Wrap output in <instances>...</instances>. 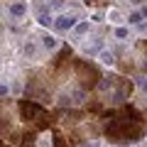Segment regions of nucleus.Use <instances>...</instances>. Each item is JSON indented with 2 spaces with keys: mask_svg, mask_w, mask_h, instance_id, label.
I'll return each mask as SVG.
<instances>
[{
  "mask_svg": "<svg viewBox=\"0 0 147 147\" xmlns=\"http://www.w3.org/2000/svg\"><path fill=\"white\" fill-rule=\"evenodd\" d=\"M130 3H142V0H130Z\"/></svg>",
  "mask_w": 147,
  "mask_h": 147,
  "instance_id": "nucleus-21",
  "label": "nucleus"
},
{
  "mask_svg": "<svg viewBox=\"0 0 147 147\" xmlns=\"http://www.w3.org/2000/svg\"><path fill=\"white\" fill-rule=\"evenodd\" d=\"M115 37H120V39H123V37H127V30H125V27H118V30H115Z\"/></svg>",
  "mask_w": 147,
  "mask_h": 147,
  "instance_id": "nucleus-17",
  "label": "nucleus"
},
{
  "mask_svg": "<svg viewBox=\"0 0 147 147\" xmlns=\"http://www.w3.org/2000/svg\"><path fill=\"white\" fill-rule=\"evenodd\" d=\"M42 44H44V47H47V49H54V47H57V37L47 34V37H44V39H42Z\"/></svg>",
  "mask_w": 147,
  "mask_h": 147,
  "instance_id": "nucleus-13",
  "label": "nucleus"
},
{
  "mask_svg": "<svg viewBox=\"0 0 147 147\" xmlns=\"http://www.w3.org/2000/svg\"><path fill=\"white\" fill-rule=\"evenodd\" d=\"M0 147H12V145H7V142L3 140V137H0Z\"/></svg>",
  "mask_w": 147,
  "mask_h": 147,
  "instance_id": "nucleus-19",
  "label": "nucleus"
},
{
  "mask_svg": "<svg viewBox=\"0 0 147 147\" xmlns=\"http://www.w3.org/2000/svg\"><path fill=\"white\" fill-rule=\"evenodd\" d=\"M140 15H142V17H147V5H145V7L140 10Z\"/></svg>",
  "mask_w": 147,
  "mask_h": 147,
  "instance_id": "nucleus-20",
  "label": "nucleus"
},
{
  "mask_svg": "<svg viewBox=\"0 0 147 147\" xmlns=\"http://www.w3.org/2000/svg\"><path fill=\"white\" fill-rule=\"evenodd\" d=\"M71 69L74 76H76V84H79L81 91H93L98 86V81L103 79V71H100L98 64L88 61V59H71Z\"/></svg>",
  "mask_w": 147,
  "mask_h": 147,
  "instance_id": "nucleus-5",
  "label": "nucleus"
},
{
  "mask_svg": "<svg viewBox=\"0 0 147 147\" xmlns=\"http://www.w3.org/2000/svg\"><path fill=\"white\" fill-rule=\"evenodd\" d=\"M49 79H52V76H49V69H47V71H44V69L32 71L30 79H27V88H25L27 98L37 100V103H42V105L49 103V100L54 98V84Z\"/></svg>",
  "mask_w": 147,
  "mask_h": 147,
  "instance_id": "nucleus-4",
  "label": "nucleus"
},
{
  "mask_svg": "<svg viewBox=\"0 0 147 147\" xmlns=\"http://www.w3.org/2000/svg\"><path fill=\"white\" fill-rule=\"evenodd\" d=\"M100 61H103V64H113V54H110V52H103V54H100Z\"/></svg>",
  "mask_w": 147,
  "mask_h": 147,
  "instance_id": "nucleus-16",
  "label": "nucleus"
},
{
  "mask_svg": "<svg viewBox=\"0 0 147 147\" xmlns=\"http://www.w3.org/2000/svg\"><path fill=\"white\" fill-rule=\"evenodd\" d=\"M71 59H74V49L69 47V44H64L61 49L57 52V57L52 59V74L54 76H59V79H64L69 74V69H71Z\"/></svg>",
  "mask_w": 147,
  "mask_h": 147,
  "instance_id": "nucleus-6",
  "label": "nucleus"
},
{
  "mask_svg": "<svg viewBox=\"0 0 147 147\" xmlns=\"http://www.w3.org/2000/svg\"><path fill=\"white\" fill-rule=\"evenodd\" d=\"M37 20H39V25H42V27H52V22H54L44 5H37Z\"/></svg>",
  "mask_w": 147,
  "mask_h": 147,
  "instance_id": "nucleus-8",
  "label": "nucleus"
},
{
  "mask_svg": "<svg viewBox=\"0 0 147 147\" xmlns=\"http://www.w3.org/2000/svg\"><path fill=\"white\" fill-rule=\"evenodd\" d=\"M0 96H7V88H5V86H0Z\"/></svg>",
  "mask_w": 147,
  "mask_h": 147,
  "instance_id": "nucleus-18",
  "label": "nucleus"
},
{
  "mask_svg": "<svg viewBox=\"0 0 147 147\" xmlns=\"http://www.w3.org/2000/svg\"><path fill=\"white\" fill-rule=\"evenodd\" d=\"M118 66H120V71H125V74H135V64H132L130 59H123Z\"/></svg>",
  "mask_w": 147,
  "mask_h": 147,
  "instance_id": "nucleus-12",
  "label": "nucleus"
},
{
  "mask_svg": "<svg viewBox=\"0 0 147 147\" xmlns=\"http://www.w3.org/2000/svg\"><path fill=\"white\" fill-rule=\"evenodd\" d=\"M127 22H130V25H140L142 15H140V12H130V15H127Z\"/></svg>",
  "mask_w": 147,
  "mask_h": 147,
  "instance_id": "nucleus-14",
  "label": "nucleus"
},
{
  "mask_svg": "<svg viewBox=\"0 0 147 147\" xmlns=\"http://www.w3.org/2000/svg\"><path fill=\"white\" fill-rule=\"evenodd\" d=\"M137 52L142 54V71L147 74V39H140L137 42Z\"/></svg>",
  "mask_w": 147,
  "mask_h": 147,
  "instance_id": "nucleus-10",
  "label": "nucleus"
},
{
  "mask_svg": "<svg viewBox=\"0 0 147 147\" xmlns=\"http://www.w3.org/2000/svg\"><path fill=\"white\" fill-rule=\"evenodd\" d=\"M25 12H27V7L22 5V3H12V5H10V15L12 17H22Z\"/></svg>",
  "mask_w": 147,
  "mask_h": 147,
  "instance_id": "nucleus-11",
  "label": "nucleus"
},
{
  "mask_svg": "<svg viewBox=\"0 0 147 147\" xmlns=\"http://www.w3.org/2000/svg\"><path fill=\"white\" fill-rule=\"evenodd\" d=\"M52 25H54L57 32H66V30H74V27H76V17L74 15H61V17H57V22H52Z\"/></svg>",
  "mask_w": 147,
  "mask_h": 147,
  "instance_id": "nucleus-7",
  "label": "nucleus"
},
{
  "mask_svg": "<svg viewBox=\"0 0 147 147\" xmlns=\"http://www.w3.org/2000/svg\"><path fill=\"white\" fill-rule=\"evenodd\" d=\"M74 30L79 32V34H84V32H88V22H79V25L74 27Z\"/></svg>",
  "mask_w": 147,
  "mask_h": 147,
  "instance_id": "nucleus-15",
  "label": "nucleus"
},
{
  "mask_svg": "<svg viewBox=\"0 0 147 147\" xmlns=\"http://www.w3.org/2000/svg\"><path fill=\"white\" fill-rule=\"evenodd\" d=\"M17 118L20 123L27 127V130H34V132H44V130H52L57 118L54 113H49L42 103L30 98H20L17 100Z\"/></svg>",
  "mask_w": 147,
  "mask_h": 147,
  "instance_id": "nucleus-3",
  "label": "nucleus"
},
{
  "mask_svg": "<svg viewBox=\"0 0 147 147\" xmlns=\"http://www.w3.org/2000/svg\"><path fill=\"white\" fill-rule=\"evenodd\" d=\"M93 91H96L93 98L100 100L103 108H118V105L130 100L132 91H135V84H132V79H127L123 74H108V76H103L98 81V86Z\"/></svg>",
  "mask_w": 147,
  "mask_h": 147,
  "instance_id": "nucleus-2",
  "label": "nucleus"
},
{
  "mask_svg": "<svg viewBox=\"0 0 147 147\" xmlns=\"http://www.w3.org/2000/svg\"><path fill=\"white\" fill-rule=\"evenodd\" d=\"M52 142H54V147H71V145H69V140L64 137V132L59 130V127H52Z\"/></svg>",
  "mask_w": 147,
  "mask_h": 147,
  "instance_id": "nucleus-9",
  "label": "nucleus"
},
{
  "mask_svg": "<svg viewBox=\"0 0 147 147\" xmlns=\"http://www.w3.org/2000/svg\"><path fill=\"white\" fill-rule=\"evenodd\" d=\"M103 120L100 132L110 145H130V142H140L147 132V118L140 108L132 103H123L118 108H105L98 115Z\"/></svg>",
  "mask_w": 147,
  "mask_h": 147,
  "instance_id": "nucleus-1",
  "label": "nucleus"
}]
</instances>
